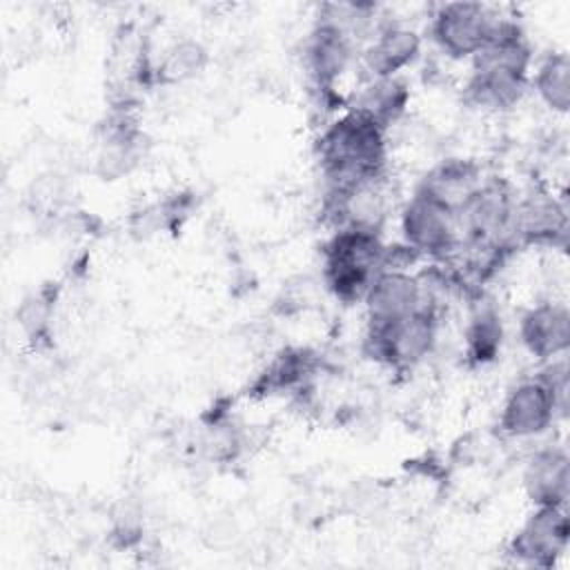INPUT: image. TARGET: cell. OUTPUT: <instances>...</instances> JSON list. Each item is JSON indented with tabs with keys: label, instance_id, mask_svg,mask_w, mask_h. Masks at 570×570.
I'll use <instances>...</instances> for the list:
<instances>
[{
	"label": "cell",
	"instance_id": "obj_1",
	"mask_svg": "<svg viewBox=\"0 0 570 570\" xmlns=\"http://www.w3.org/2000/svg\"><path fill=\"white\" fill-rule=\"evenodd\" d=\"M532 49L521 27L501 18L488 45L470 60L463 100L481 111H508L530 89Z\"/></svg>",
	"mask_w": 570,
	"mask_h": 570
},
{
	"label": "cell",
	"instance_id": "obj_2",
	"mask_svg": "<svg viewBox=\"0 0 570 570\" xmlns=\"http://www.w3.org/2000/svg\"><path fill=\"white\" fill-rule=\"evenodd\" d=\"M316 156L327 189H343L385 176L387 129L345 107L316 140Z\"/></svg>",
	"mask_w": 570,
	"mask_h": 570
},
{
	"label": "cell",
	"instance_id": "obj_3",
	"mask_svg": "<svg viewBox=\"0 0 570 570\" xmlns=\"http://www.w3.org/2000/svg\"><path fill=\"white\" fill-rule=\"evenodd\" d=\"M385 243L367 229H334L323 245V281L341 303H361L383 269Z\"/></svg>",
	"mask_w": 570,
	"mask_h": 570
},
{
	"label": "cell",
	"instance_id": "obj_4",
	"mask_svg": "<svg viewBox=\"0 0 570 570\" xmlns=\"http://www.w3.org/2000/svg\"><path fill=\"white\" fill-rule=\"evenodd\" d=\"M514 205L517 196L505 180L485 178L456 212L461 247L497 252L514 247Z\"/></svg>",
	"mask_w": 570,
	"mask_h": 570
},
{
	"label": "cell",
	"instance_id": "obj_5",
	"mask_svg": "<svg viewBox=\"0 0 570 570\" xmlns=\"http://www.w3.org/2000/svg\"><path fill=\"white\" fill-rule=\"evenodd\" d=\"M399 232L401 243L419 258L445 263L461 252L456 214L419 189L399 209Z\"/></svg>",
	"mask_w": 570,
	"mask_h": 570
},
{
	"label": "cell",
	"instance_id": "obj_6",
	"mask_svg": "<svg viewBox=\"0 0 570 570\" xmlns=\"http://www.w3.org/2000/svg\"><path fill=\"white\" fill-rule=\"evenodd\" d=\"M439 312L428 303L412 316L387 325L365 327V354L392 370H412L423 363L436 347Z\"/></svg>",
	"mask_w": 570,
	"mask_h": 570
},
{
	"label": "cell",
	"instance_id": "obj_7",
	"mask_svg": "<svg viewBox=\"0 0 570 570\" xmlns=\"http://www.w3.org/2000/svg\"><path fill=\"white\" fill-rule=\"evenodd\" d=\"M497 16L481 2H443L430 16V40L452 60H472L492 38Z\"/></svg>",
	"mask_w": 570,
	"mask_h": 570
},
{
	"label": "cell",
	"instance_id": "obj_8",
	"mask_svg": "<svg viewBox=\"0 0 570 570\" xmlns=\"http://www.w3.org/2000/svg\"><path fill=\"white\" fill-rule=\"evenodd\" d=\"M570 541V521L566 505H534L521 528L514 532L508 554L532 568H552Z\"/></svg>",
	"mask_w": 570,
	"mask_h": 570
},
{
	"label": "cell",
	"instance_id": "obj_9",
	"mask_svg": "<svg viewBox=\"0 0 570 570\" xmlns=\"http://www.w3.org/2000/svg\"><path fill=\"white\" fill-rule=\"evenodd\" d=\"M557 416H566L554 394L539 376L510 387L499 412V428L510 439H534L546 434Z\"/></svg>",
	"mask_w": 570,
	"mask_h": 570
},
{
	"label": "cell",
	"instance_id": "obj_10",
	"mask_svg": "<svg viewBox=\"0 0 570 570\" xmlns=\"http://www.w3.org/2000/svg\"><path fill=\"white\" fill-rule=\"evenodd\" d=\"M361 303L367 327H387L425 307L430 298L419 274L407 269H381Z\"/></svg>",
	"mask_w": 570,
	"mask_h": 570
},
{
	"label": "cell",
	"instance_id": "obj_11",
	"mask_svg": "<svg viewBox=\"0 0 570 570\" xmlns=\"http://www.w3.org/2000/svg\"><path fill=\"white\" fill-rule=\"evenodd\" d=\"M512 236H514V245L566 247V238H568L566 203L546 189H530L528 194L517 196Z\"/></svg>",
	"mask_w": 570,
	"mask_h": 570
},
{
	"label": "cell",
	"instance_id": "obj_12",
	"mask_svg": "<svg viewBox=\"0 0 570 570\" xmlns=\"http://www.w3.org/2000/svg\"><path fill=\"white\" fill-rule=\"evenodd\" d=\"M421 33L403 22L381 20L372 38L361 47L358 62L367 78H396L421 56Z\"/></svg>",
	"mask_w": 570,
	"mask_h": 570
},
{
	"label": "cell",
	"instance_id": "obj_13",
	"mask_svg": "<svg viewBox=\"0 0 570 570\" xmlns=\"http://www.w3.org/2000/svg\"><path fill=\"white\" fill-rule=\"evenodd\" d=\"M303 58L305 69L321 96H334L338 91L336 85H341L354 60H358V53L356 45L345 33L314 22L305 40Z\"/></svg>",
	"mask_w": 570,
	"mask_h": 570
},
{
	"label": "cell",
	"instance_id": "obj_14",
	"mask_svg": "<svg viewBox=\"0 0 570 570\" xmlns=\"http://www.w3.org/2000/svg\"><path fill=\"white\" fill-rule=\"evenodd\" d=\"M519 338L537 361L566 356L570 347V309L559 301H543L528 307L519 318Z\"/></svg>",
	"mask_w": 570,
	"mask_h": 570
},
{
	"label": "cell",
	"instance_id": "obj_15",
	"mask_svg": "<svg viewBox=\"0 0 570 570\" xmlns=\"http://www.w3.org/2000/svg\"><path fill=\"white\" fill-rule=\"evenodd\" d=\"M523 490L532 505H568L570 456L563 445H543L523 468Z\"/></svg>",
	"mask_w": 570,
	"mask_h": 570
},
{
	"label": "cell",
	"instance_id": "obj_16",
	"mask_svg": "<svg viewBox=\"0 0 570 570\" xmlns=\"http://www.w3.org/2000/svg\"><path fill=\"white\" fill-rule=\"evenodd\" d=\"M483 180L485 178L479 163L470 158H445L419 180L416 189L456 214Z\"/></svg>",
	"mask_w": 570,
	"mask_h": 570
},
{
	"label": "cell",
	"instance_id": "obj_17",
	"mask_svg": "<svg viewBox=\"0 0 570 570\" xmlns=\"http://www.w3.org/2000/svg\"><path fill=\"white\" fill-rule=\"evenodd\" d=\"M410 102V87L407 82L396 78H367L363 87L356 89L350 109L361 111L363 116L372 118L376 125L387 129L396 122Z\"/></svg>",
	"mask_w": 570,
	"mask_h": 570
},
{
	"label": "cell",
	"instance_id": "obj_18",
	"mask_svg": "<svg viewBox=\"0 0 570 570\" xmlns=\"http://www.w3.org/2000/svg\"><path fill=\"white\" fill-rule=\"evenodd\" d=\"M463 338L465 356L472 365H485L499 356L503 345V323L499 309L490 301H472Z\"/></svg>",
	"mask_w": 570,
	"mask_h": 570
},
{
	"label": "cell",
	"instance_id": "obj_19",
	"mask_svg": "<svg viewBox=\"0 0 570 570\" xmlns=\"http://www.w3.org/2000/svg\"><path fill=\"white\" fill-rule=\"evenodd\" d=\"M530 87L539 100L554 114H568L570 107V58L566 51L546 53L530 73Z\"/></svg>",
	"mask_w": 570,
	"mask_h": 570
},
{
	"label": "cell",
	"instance_id": "obj_20",
	"mask_svg": "<svg viewBox=\"0 0 570 570\" xmlns=\"http://www.w3.org/2000/svg\"><path fill=\"white\" fill-rule=\"evenodd\" d=\"M205 65H207L205 47L198 40L183 38L165 49V56L156 67V76L163 82H180L200 73Z\"/></svg>",
	"mask_w": 570,
	"mask_h": 570
},
{
	"label": "cell",
	"instance_id": "obj_21",
	"mask_svg": "<svg viewBox=\"0 0 570 570\" xmlns=\"http://www.w3.org/2000/svg\"><path fill=\"white\" fill-rule=\"evenodd\" d=\"M18 321L29 336H40L49 323V301H45L40 294H33L22 303Z\"/></svg>",
	"mask_w": 570,
	"mask_h": 570
}]
</instances>
